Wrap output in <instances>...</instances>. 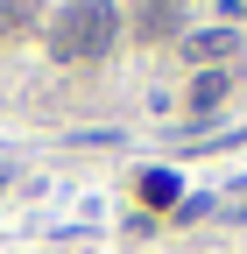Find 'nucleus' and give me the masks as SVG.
<instances>
[{"instance_id":"6","label":"nucleus","mask_w":247,"mask_h":254,"mask_svg":"<svg viewBox=\"0 0 247 254\" xmlns=\"http://www.w3.org/2000/svg\"><path fill=\"white\" fill-rule=\"evenodd\" d=\"M177 21H184V14H177V7H163V0H156V14H148V28H156V36L170 28V36H177Z\"/></svg>"},{"instance_id":"7","label":"nucleus","mask_w":247,"mask_h":254,"mask_svg":"<svg viewBox=\"0 0 247 254\" xmlns=\"http://www.w3.org/2000/svg\"><path fill=\"white\" fill-rule=\"evenodd\" d=\"M163 7H177V0H163Z\"/></svg>"},{"instance_id":"5","label":"nucleus","mask_w":247,"mask_h":254,"mask_svg":"<svg viewBox=\"0 0 247 254\" xmlns=\"http://www.w3.org/2000/svg\"><path fill=\"white\" fill-rule=\"evenodd\" d=\"M219 99H226V71H205V78L191 85V106L205 113V106H219Z\"/></svg>"},{"instance_id":"3","label":"nucleus","mask_w":247,"mask_h":254,"mask_svg":"<svg viewBox=\"0 0 247 254\" xmlns=\"http://www.w3.org/2000/svg\"><path fill=\"white\" fill-rule=\"evenodd\" d=\"M43 0H0V36H21V28H36Z\"/></svg>"},{"instance_id":"4","label":"nucleus","mask_w":247,"mask_h":254,"mask_svg":"<svg viewBox=\"0 0 247 254\" xmlns=\"http://www.w3.org/2000/svg\"><path fill=\"white\" fill-rule=\"evenodd\" d=\"M141 198L148 205H177V170H141Z\"/></svg>"},{"instance_id":"2","label":"nucleus","mask_w":247,"mask_h":254,"mask_svg":"<svg viewBox=\"0 0 247 254\" xmlns=\"http://www.w3.org/2000/svg\"><path fill=\"white\" fill-rule=\"evenodd\" d=\"M184 57L205 64V71H226L240 57V28H198V36H184Z\"/></svg>"},{"instance_id":"1","label":"nucleus","mask_w":247,"mask_h":254,"mask_svg":"<svg viewBox=\"0 0 247 254\" xmlns=\"http://www.w3.org/2000/svg\"><path fill=\"white\" fill-rule=\"evenodd\" d=\"M120 43V7L113 0H71V7H57L50 21V57L57 64H92Z\"/></svg>"}]
</instances>
